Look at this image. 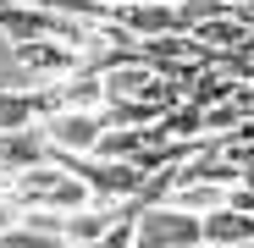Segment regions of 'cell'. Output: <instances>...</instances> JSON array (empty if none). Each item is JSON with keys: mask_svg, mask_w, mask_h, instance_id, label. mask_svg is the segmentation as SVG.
<instances>
[{"mask_svg": "<svg viewBox=\"0 0 254 248\" xmlns=\"http://www.w3.org/2000/svg\"><path fill=\"white\" fill-rule=\"evenodd\" d=\"M0 248H72V243L50 237V232H33V226H11V232H0Z\"/></svg>", "mask_w": 254, "mask_h": 248, "instance_id": "obj_15", "label": "cell"}, {"mask_svg": "<svg viewBox=\"0 0 254 248\" xmlns=\"http://www.w3.org/2000/svg\"><path fill=\"white\" fill-rule=\"evenodd\" d=\"M56 33V11L45 6H28V0H0V39L17 45H33V39H50Z\"/></svg>", "mask_w": 254, "mask_h": 248, "instance_id": "obj_7", "label": "cell"}, {"mask_svg": "<svg viewBox=\"0 0 254 248\" xmlns=\"http://www.w3.org/2000/svg\"><path fill=\"white\" fill-rule=\"evenodd\" d=\"M66 171H77L83 182L94 188V198H105V204H133V198H144V188H149V177L138 171L133 160H100V154H83V160H61Z\"/></svg>", "mask_w": 254, "mask_h": 248, "instance_id": "obj_1", "label": "cell"}, {"mask_svg": "<svg viewBox=\"0 0 254 248\" xmlns=\"http://www.w3.org/2000/svg\"><path fill=\"white\" fill-rule=\"evenodd\" d=\"M204 215H188L177 204H138V248H199Z\"/></svg>", "mask_w": 254, "mask_h": 248, "instance_id": "obj_2", "label": "cell"}, {"mask_svg": "<svg viewBox=\"0 0 254 248\" xmlns=\"http://www.w3.org/2000/svg\"><path fill=\"white\" fill-rule=\"evenodd\" d=\"M243 116H249V110H243L238 99H227V105H210V110H204V127H210V138H232V133L243 127Z\"/></svg>", "mask_w": 254, "mask_h": 248, "instance_id": "obj_14", "label": "cell"}, {"mask_svg": "<svg viewBox=\"0 0 254 248\" xmlns=\"http://www.w3.org/2000/svg\"><path fill=\"white\" fill-rule=\"evenodd\" d=\"M56 160V144L45 133V121H33V127H17V133H0V171L6 177H22L33 165H50Z\"/></svg>", "mask_w": 254, "mask_h": 248, "instance_id": "obj_5", "label": "cell"}, {"mask_svg": "<svg viewBox=\"0 0 254 248\" xmlns=\"http://www.w3.org/2000/svg\"><path fill=\"white\" fill-rule=\"evenodd\" d=\"M11 55H17V72L28 77V89H50V83H61V77L89 66V55H77L61 39H33V45H17Z\"/></svg>", "mask_w": 254, "mask_h": 248, "instance_id": "obj_3", "label": "cell"}, {"mask_svg": "<svg viewBox=\"0 0 254 248\" xmlns=\"http://www.w3.org/2000/svg\"><path fill=\"white\" fill-rule=\"evenodd\" d=\"M238 138H249V144H254V110L243 116V127H238Z\"/></svg>", "mask_w": 254, "mask_h": 248, "instance_id": "obj_16", "label": "cell"}, {"mask_svg": "<svg viewBox=\"0 0 254 248\" xmlns=\"http://www.w3.org/2000/svg\"><path fill=\"white\" fill-rule=\"evenodd\" d=\"M243 39H249V28H243L238 17H216V22L193 28V45H204V50H238Z\"/></svg>", "mask_w": 254, "mask_h": 248, "instance_id": "obj_13", "label": "cell"}, {"mask_svg": "<svg viewBox=\"0 0 254 248\" xmlns=\"http://www.w3.org/2000/svg\"><path fill=\"white\" fill-rule=\"evenodd\" d=\"M116 22L133 33L138 45H144V39L183 33V22H177V6H172V0H133V6H116Z\"/></svg>", "mask_w": 254, "mask_h": 248, "instance_id": "obj_6", "label": "cell"}, {"mask_svg": "<svg viewBox=\"0 0 254 248\" xmlns=\"http://www.w3.org/2000/svg\"><path fill=\"white\" fill-rule=\"evenodd\" d=\"M204 243L249 248V243H254V215L238 210V204H227V210H216V215H204Z\"/></svg>", "mask_w": 254, "mask_h": 248, "instance_id": "obj_10", "label": "cell"}, {"mask_svg": "<svg viewBox=\"0 0 254 248\" xmlns=\"http://www.w3.org/2000/svg\"><path fill=\"white\" fill-rule=\"evenodd\" d=\"M183 94H188L193 105H204V110H210V105H227V99H238V94H243V83H238L232 72H221V66H204V72L188 83Z\"/></svg>", "mask_w": 254, "mask_h": 248, "instance_id": "obj_12", "label": "cell"}, {"mask_svg": "<svg viewBox=\"0 0 254 248\" xmlns=\"http://www.w3.org/2000/svg\"><path fill=\"white\" fill-rule=\"evenodd\" d=\"M166 204H177V210H188V215H216V210H227V204H232V188L199 182V177H177L172 193H166Z\"/></svg>", "mask_w": 254, "mask_h": 248, "instance_id": "obj_9", "label": "cell"}, {"mask_svg": "<svg viewBox=\"0 0 254 248\" xmlns=\"http://www.w3.org/2000/svg\"><path fill=\"white\" fill-rule=\"evenodd\" d=\"M50 105L56 110H105V72L83 66V72L50 83Z\"/></svg>", "mask_w": 254, "mask_h": 248, "instance_id": "obj_8", "label": "cell"}, {"mask_svg": "<svg viewBox=\"0 0 254 248\" xmlns=\"http://www.w3.org/2000/svg\"><path fill=\"white\" fill-rule=\"evenodd\" d=\"M160 133L172 138V144H221V138H210L204 105H193V99H183L177 110H166V116H160Z\"/></svg>", "mask_w": 254, "mask_h": 248, "instance_id": "obj_11", "label": "cell"}, {"mask_svg": "<svg viewBox=\"0 0 254 248\" xmlns=\"http://www.w3.org/2000/svg\"><path fill=\"white\" fill-rule=\"evenodd\" d=\"M45 133L56 144V160H83L94 154L105 138V116L100 110H50L45 116Z\"/></svg>", "mask_w": 254, "mask_h": 248, "instance_id": "obj_4", "label": "cell"}, {"mask_svg": "<svg viewBox=\"0 0 254 248\" xmlns=\"http://www.w3.org/2000/svg\"><path fill=\"white\" fill-rule=\"evenodd\" d=\"M249 248H254V243H249Z\"/></svg>", "mask_w": 254, "mask_h": 248, "instance_id": "obj_17", "label": "cell"}]
</instances>
